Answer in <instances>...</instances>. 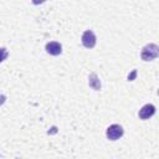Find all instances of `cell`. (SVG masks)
I'll list each match as a JSON object with an SVG mask.
<instances>
[{
  "label": "cell",
  "instance_id": "1",
  "mask_svg": "<svg viewBox=\"0 0 159 159\" xmlns=\"http://www.w3.org/2000/svg\"><path fill=\"white\" fill-rule=\"evenodd\" d=\"M159 56V46L155 43H148L142 48L140 57L143 61H153Z\"/></svg>",
  "mask_w": 159,
  "mask_h": 159
},
{
  "label": "cell",
  "instance_id": "2",
  "mask_svg": "<svg viewBox=\"0 0 159 159\" xmlns=\"http://www.w3.org/2000/svg\"><path fill=\"white\" fill-rule=\"evenodd\" d=\"M123 133H124L123 127L119 125V124H112L106 130V135H107V138L109 140H117V139H119L123 135Z\"/></svg>",
  "mask_w": 159,
  "mask_h": 159
},
{
  "label": "cell",
  "instance_id": "3",
  "mask_svg": "<svg viewBox=\"0 0 159 159\" xmlns=\"http://www.w3.org/2000/svg\"><path fill=\"white\" fill-rule=\"evenodd\" d=\"M81 41H82V45L86 47V48H93L96 46V42H97V39H96V35L92 30H86L83 34H82V37H81Z\"/></svg>",
  "mask_w": 159,
  "mask_h": 159
},
{
  "label": "cell",
  "instance_id": "4",
  "mask_svg": "<svg viewBox=\"0 0 159 159\" xmlns=\"http://www.w3.org/2000/svg\"><path fill=\"white\" fill-rule=\"evenodd\" d=\"M155 114V107L153 106V104H150V103H148V104H144L140 109H139V113H138V116H139V118L140 119H149L150 117H153Z\"/></svg>",
  "mask_w": 159,
  "mask_h": 159
},
{
  "label": "cell",
  "instance_id": "5",
  "mask_svg": "<svg viewBox=\"0 0 159 159\" xmlns=\"http://www.w3.org/2000/svg\"><path fill=\"white\" fill-rule=\"evenodd\" d=\"M46 52L52 55V56H57L62 52V46L60 42H56V41H51V42H47L46 43Z\"/></svg>",
  "mask_w": 159,
  "mask_h": 159
},
{
  "label": "cell",
  "instance_id": "6",
  "mask_svg": "<svg viewBox=\"0 0 159 159\" xmlns=\"http://www.w3.org/2000/svg\"><path fill=\"white\" fill-rule=\"evenodd\" d=\"M88 84L94 91H99L101 89V81H99V78H98V76L96 73H91L88 76Z\"/></svg>",
  "mask_w": 159,
  "mask_h": 159
},
{
  "label": "cell",
  "instance_id": "7",
  "mask_svg": "<svg viewBox=\"0 0 159 159\" xmlns=\"http://www.w3.org/2000/svg\"><path fill=\"white\" fill-rule=\"evenodd\" d=\"M7 55H9L7 50H6L5 47H0V63H1L2 61H5V60H6Z\"/></svg>",
  "mask_w": 159,
  "mask_h": 159
},
{
  "label": "cell",
  "instance_id": "8",
  "mask_svg": "<svg viewBox=\"0 0 159 159\" xmlns=\"http://www.w3.org/2000/svg\"><path fill=\"white\" fill-rule=\"evenodd\" d=\"M5 101H6V96L0 94V106H1V104H4V103H5Z\"/></svg>",
  "mask_w": 159,
  "mask_h": 159
},
{
  "label": "cell",
  "instance_id": "9",
  "mask_svg": "<svg viewBox=\"0 0 159 159\" xmlns=\"http://www.w3.org/2000/svg\"><path fill=\"white\" fill-rule=\"evenodd\" d=\"M32 1V4H35V5H40V4H42L43 1H46V0H31Z\"/></svg>",
  "mask_w": 159,
  "mask_h": 159
}]
</instances>
